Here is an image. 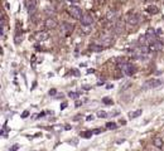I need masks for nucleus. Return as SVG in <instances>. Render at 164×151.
I'll list each match as a JSON object with an SVG mask.
<instances>
[{"mask_svg":"<svg viewBox=\"0 0 164 151\" xmlns=\"http://www.w3.org/2000/svg\"><path fill=\"white\" fill-rule=\"evenodd\" d=\"M120 123H121V125H125V123H126V121H125V120H121V121H120Z\"/></svg>","mask_w":164,"mask_h":151,"instance_id":"30","label":"nucleus"},{"mask_svg":"<svg viewBox=\"0 0 164 151\" xmlns=\"http://www.w3.org/2000/svg\"><path fill=\"white\" fill-rule=\"evenodd\" d=\"M102 102H104L105 105H112V101H111L109 97H105V98H102Z\"/></svg>","mask_w":164,"mask_h":151,"instance_id":"22","label":"nucleus"},{"mask_svg":"<svg viewBox=\"0 0 164 151\" xmlns=\"http://www.w3.org/2000/svg\"><path fill=\"white\" fill-rule=\"evenodd\" d=\"M97 116H99L100 118H102V117H107V113H106L105 111H99V112H97Z\"/></svg>","mask_w":164,"mask_h":151,"instance_id":"23","label":"nucleus"},{"mask_svg":"<svg viewBox=\"0 0 164 151\" xmlns=\"http://www.w3.org/2000/svg\"><path fill=\"white\" fill-rule=\"evenodd\" d=\"M56 93H57V91H56V90H54V88H52V90H51V91H49V95H51V96H54V95H56Z\"/></svg>","mask_w":164,"mask_h":151,"instance_id":"26","label":"nucleus"},{"mask_svg":"<svg viewBox=\"0 0 164 151\" xmlns=\"http://www.w3.org/2000/svg\"><path fill=\"white\" fill-rule=\"evenodd\" d=\"M87 121H91V120H94V116L92 115H90V116H87V118H86Z\"/></svg>","mask_w":164,"mask_h":151,"instance_id":"27","label":"nucleus"},{"mask_svg":"<svg viewBox=\"0 0 164 151\" xmlns=\"http://www.w3.org/2000/svg\"><path fill=\"white\" fill-rule=\"evenodd\" d=\"M146 12H148L149 14H156V13L159 12V9H158L155 5H149V7L146 8Z\"/></svg>","mask_w":164,"mask_h":151,"instance_id":"15","label":"nucleus"},{"mask_svg":"<svg viewBox=\"0 0 164 151\" xmlns=\"http://www.w3.org/2000/svg\"><path fill=\"white\" fill-rule=\"evenodd\" d=\"M90 49L94 50V52H101V50L104 49V47L100 45V44H91V45H90Z\"/></svg>","mask_w":164,"mask_h":151,"instance_id":"16","label":"nucleus"},{"mask_svg":"<svg viewBox=\"0 0 164 151\" xmlns=\"http://www.w3.org/2000/svg\"><path fill=\"white\" fill-rule=\"evenodd\" d=\"M153 146H155L156 148H163L164 147V138L159 137V136H155L153 138Z\"/></svg>","mask_w":164,"mask_h":151,"instance_id":"14","label":"nucleus"},{"mask_svg":"<svg viewBox=\"0 0 164 151\" xmlns=\"http://www.w3.org/2000/svg\"><path fill=\"white\" fill-rule=\"evenodd\" d=\"M28 115H29V112H24V113H23V117H27Z\"/></svg>","mask_w":164,"mask_h":151,"instance_id":"29","label":"nucleus"},{"mask_svg":"<svg viewBox=\"0 0 164 151\" xmlns=\"http://www.w3.org/2000/svg\"><path fill=\"white\" fill-rule=\"evenodd\" d=\"M90 32H91L90 27H87V25H81V33H84V34H90Z\"/></svg>","mask_w":164,"mask_h":151,"instance_id":"18","label":"nucleus"},{"mask_svg":"<svg viewBox=\"0 0 164 151\" xmlns=\"http://www.w3.org/2000/svg\"><path fill=\"white\" fill-rule=\"evenodd\" d=\"M124 30V22L123 20H116L114 23V33L115 34H120Z\"/></svg>","mask_w":164,"mask_h":151,"instance_id":"12","label":"nucleus"},{"mask_svg":"<svg viewBox=\"0 0 164 151\" xmlns=\"http://www.w3.org/2000/svg\"><path fill=\"white\" fill-rule=\"evenodd\" d=\"M106 127L110 128V130H115V128H116V123H114V122H109V123H106Z\"/></svg>","mask_w":164,"mask_h":151,"instance_id":"21","label":"nucleus"},{"mask_svg":"<svg viewBox=\"0 0 164 151\" xmlns=\"http://www.w3.org/2000/svg\"><path fill=\"white\" fill-rule=\"evenodd\" d=\"M102 130H100V128H97V130H95V133H100Z\"/></svg>","mask_w":164,"mask_h":151,"instance_id":"28","label":"nucleus"},{"mask_svg":"<svg viewBox=\"0 0 164 151\" xmlns=\"http://www.w3.org/2000/svg\"><path fill=\"white\" fill-rule=\"evenodd\" d=\"M37 8H38V2H37V0H27V10H28L29 15H33L36 13Z\"/></svg>","mask_w":164,"mask_h":151,"instance_id":"8","label":"nucleus"},{"mask_svg":"<svg viewBox=\"0 0 164 151\" xmlns=\"http://www.w3.org/2000/svg\"><path fill=\"white\" fill-rule=\"evenodd\" d=\"M100 45L102 47H111L114 44V38L111 35H102L100 38V42H99Z\"/></svg>","mask_w":164,"mask_h":151,"instance_id":"9","label":"nucleus"},{"mask_svg":"<svg viewBox=\"0 0 164 151\" xmlns=\"http://www.w3.org/2000/svg\"><path fill=\"white\" fill-rule=\"evenodd\" d=\"M141 112H143V110H136V111H133V112H130V113H129V117H130V118H136V117H139V116L141 115Z\"/></svg>","mask_w":164,"mask_h":151,"instance_id":"17","label":"nucleus"},{"mask_svg":"<svg viewBox=\"0 0 164 151\" xmlns=\"http://www.w3.org/2000/svg\"><path fill=\"white\" fill-rule=\"evenodd\" d=\"M118 65H119V69H120L125 76H133V74L135 73V69H136V68H135L131 63H129V62H119Z\"/></svg>","mask_w":164,"mask_h":151,"instance_id":"2","label":"nucleus"},{"mask_svg":"<svg viewBox=\"0 0 164 151\" xmlns=\"http://www.w3.org/2000/svg\"><path fill=\"white\" fill-rule=\"evenodd\" d=\"M148 47H149V50H150V52H159V50L163 49V43L158 40V42H155V43L149 44Z\"/></svg>","mask_w":164,"mask_h":151,"instance_id":"13","label":"nucleus"},{"mask_svg":"<svg viewBox=\"0 0 164 151\" xmlns=\"http://www.w3.org/2000/svg\"><path fill=\"white\" fill-rule=\"evenodd\" d=\"M79 22H81V25H87V27H91V25L94 24L95 19H94V17H92L90 13H85L84 15H82V18L79 19Z\"/></svg>","mask_w":164,"mask_h":151,"instance_id":"6","label":"nucleus"},{"mask_svg":"<svg viewBox=\"0 0 164 151\" xmlns=\"http://www.w3.org/2000/svg\"><path fill=\"white\" fill-rule=\"evenodd\" d=\"M68 96H69L71 98H78V97L81 96V93H79V92H69Z\"/></svg>","mask_w":164,"mask_h":151,"instance_id":"19","label":"nucleus"},{"mask_svg":"<svg viewBox=\"0 0 164 151\" xmlns=\"http://www.w3.org/2000/svg\"><path fill=\"white\" fill-rule=\"evenodd\" d=\"M125 22H126V24H128L129 27L135 28V27L139 25V23H140V17H139V14H136L135 12H129V13L126 14V17H125Z\"/></svg>","mask_w":164,"mask_h":151,"instance_id":"1","label":"nucleus"},{"mask_svg":"<svg viewBox=\"0 0 164 151\" xmlns=\"http://www.w3.org/2000/svg\"><path fill=\"white\" fill-rule=\"evenodd\" d=\"M116 19H118V12L114 10V9L107 10V13H106V20H109V22H116Z\"/></svg>","mask_w":164,"mask_h":151,"instance_id":"11","label":"nucleus"},{"mask_svg":"<svg viewBox=\"0 0 164 151\" xmlns=\"http://www.w3.org/2000/svg\"><path fill=\"white\" fill-rule=\"evenodd\" d=\"M18 148H19V145H18V143H15V145H13V146L9 148V151H17Z\"/></svg>","mask_w":164,"mask_h":151,"instance_id":"24","label":"nucleus"},{"mask_svg":"<svg viewBox=\"0 0 164 151\" xmlns=\"http://www.w3.org/2000/svg\"><path fill=\"white\" fill-rule=\"evenodd\" d=\"M67 12H68V14H69L72 18H74V19H81L82 15H84V14H82V9L78 8V7H76V5L68 7Z\"/></svg>","mask_w":164,"mask_h":151,"instance_id":"4","label":"nucleus"},{"mask_svg":"<svg viewBox=\"0 0 164 151\" xmlns=\"http://www.w3.org/2000/svg\"><path fill=\"white\" fill-rule=\"evenodd\" d=\"M163 82L160 80H156V78H150L148 81H145V83L143 85V90H153V88H156L161 85Z\"/></svg>","mask_w":164,"mask_h":151,"instance_id":"3","label":"nucleus"},{"mask_svg":"<svg viewBox=\"0 0 164 151\" xmlns=\"http://www.w3.org/2000/svg\"><path fill=\"white\" fill-rule=\"evenodd\" d=\"M145 38H146V42H148V45L151 44V43H155L158 42V35H156V30L154 29H148L146 30V34H145Z\"/></svg>","mask_w":164,"mask_h":151,"instance_id":"5","label":"nucleus"},{"mask_svg":"<svg viewBox=\"0 0 164 151\" xmlns=\"http://www.w3.org/2000/svg\"><path fill=\"white\" fill-rule=\"evenodd\" d=\"M156 35H158V38H163L164 32H163V29H161V28H158V29H156Z\"/></svg>","mask_w":164,"mask_h":151,"instance_id":"20","label":"nucleus"},{"mask_svg":"<svg viewBox=\"0 0 164 151\" xmlns=\"http://www.w3.org/2000/svg\"><path fill=\"white\" fill-rule=\"evenodd\" d=\"M57 25H58V22H57V19H56L54 17H48V18L44 20V27H46V29H48V30H52V29L57 28Z\"/></svg>","mask_w":164,"mask_h":151,"instance_id":"7","label":"nucleus"},{"mask_svg":"<svg viewBox=\"0 0 164 151\" xmlns=\"http://www.w3.org/2000/svg\"><path fill=\"white\" fill-rule=\"evenodd\" d=\"M92 135V131H90V132H85L84 135H82V136H85V137H90Z\"/></svg>","mask_w":164,"mask_h":151,"instance_id":"25","label":"nucleus"},{"mask_svg":"<svg viewBox=\"0 0 164 151\" xmlns=\"http://www.w3.org/2000/svg\"><path fill=\"white\" fill-rule=\"evenodd\" d=\"M48 38H49V34H48L47 32H44V30L37 32V33L34 34V39L38 40V42H44V40H47Z\"/></svg>","mask_w":164,"mask_h":151,"instance_id":"10","label":"nucleus"}]
</instances>
